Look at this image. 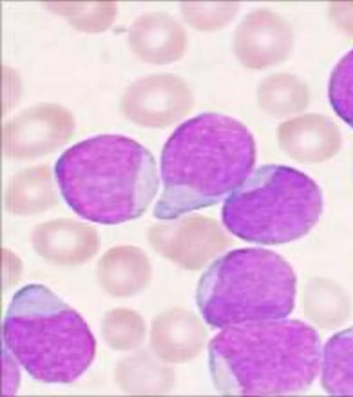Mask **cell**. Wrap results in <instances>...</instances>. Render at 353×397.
Listing matches in <instances>:
<instances>
[{
  "mask_svg": "<svg viewBox=\"0 0 353 397\" xmlns=\"http://www.w3.org/2000/svg\"><path fill=\"white\" fill-rule=\"evenodd\" d=\"M323 210L316 183L282 165L253 170L224 201L222 221L239 238L263 245L285 243L307 234Z\"/></svg>",
  "mask_w": 353,
  "mask_h": 397,
  "instance_id": "cell-6",
  "label": "cell"
},
{
  "mask_svg": "<svg viewBox=\"0 0 353 397\" xmlns=\"http://www.w3.org/2000/svg\"><path fill=\"white\" fill-rule=\"evenodd\" d=\"M102 337L109 347L117 350H130L139 346L145 334L142 317L128 308L108 312L102 323Z\"/></svg>",
  "mask_w": 353,
  "mask_h": 397,
  "instance_id": "cell-13",
  "label": "cell"
},
{
  "mask_svg": "<svg viewBox=\"0 0 353 397\" xmlns=\"http://www.w3.org/2000/svg\"><path fill=\"white\" fill-rule=\"evenodd\" d=\"M131 45L143 61L168 64L180 59L188 45L187 32L174 17L152 12L140 17L130 32Z\"/></svg>",
  "mask_w": 353,
  "mask_h": 397,
  "instance_id": "cell-9",
  "label": "cell"
},
{
  "mask_svg": "<svg viewBox=\"0 0 353 397\" xmlns=\"http://www.w3.org/2000/svg\"><path fill=\"white\" fill-rule=\"evenodd\" d=\"M150 278L147 258L138 249L121 246L109 250L99 262L97 278L101 288L115 297L137 294Z\"/></svg>",
  "mask_w": 353,
  "mask_h": 397,
  "instance_id": "cell-10",
  "label": "cell"
},
{
  "mask_svg": "<svg viewBox=\"0 0 353 397\" xmlns=\"http://www.w3.org/2000/svg\"><path fill=\"white\" fill-rule=\"evenodd\" d=\"M2 334L26 371L47 383H72L96 354V340L84 318L41 284L26 285L13 295Z\"/></svg>",
  "mask_w": 353,
  "mask_h": 397,
  "instance_id": "cell-4",
  "label": "cell"
},
{
  "mask_svg": "<svg viewBox=\"0 0 353 397\" xmlns=\"http://www.w3.org/2000/svg\"><path fill=\"white\" fill-rule=\"evenodd\" d=\"M238 3L183 2L181 10L185 21L201 30H214L228 24L238 12Z\"/></svg>",
  "mask_w": 353,
  "mask_h": 397,
  "instance_id": "cell-15",
  "label": "cell"
},
{
  "mask_svg": "<svg viewBox=\"0 0 353 397\" xmlns=\"http://www.w3.org/2000/svg\"><path fill=\"white\" fill-rule=\"evenodd\" d=\"M194 96L183 79L173 74H153L130 89V112L142 124L163 127L187 115Z\"/></svg>",
  "mask_w": 353,
  "mask_h": 397,
  "instance_id": "cell-7",
  "label": "cell"
},
{
  "mask_svg": "<svg viewBox=\"0 0 353 397\" xmlns=\"http://www.w3.org/2000/svg\"><path fill=\"white\" fill-rule=\"evenodd\" d=\"M61 194L83 219L117 225L141 216L159 190L152 154L134 139L99 134L68 147L54 167Z\"/></svg>",
  "mask_w": 353,
  "mask_h": 397,
  "instance_id": "cell-3",
  "label": "cell"
},
{
  "mask_svg": "<svg viewBox=\"0 0 353 397\" xmlns=\"http://www.w3.org/2000/svg\"><path fill=\"white\" fill-rule=\"evenodd\" d=\"M294 79L283 74H276L263 79L257 91L258 102L265 112L274 116L294 110L295 85Z\"/></svg>",
  "mask_w": 353,
  "mask_h": 397,
  "instance_id": "cell-14",
  "label": "cell"
},
{
  "mask_svg": "<svg viewBox=\"0 0 353 397\" xmlns=\"http://www.w3.org/2000/svg\"><path fill=\"white\" fill-rule=\"evenodd\" d=\"M296 277L276 252L260 247L232 250L202 275L196 301L205 320L215 327L281 319L294 306Z\"/></svg>",
  "mask_w": 353,
  "mask_h": 397,
  "instance_id": "cell-5",
  "label": "cell"
},
{
  "mask_svg": "<svg viewBox=\"0 0 353 397\" xmlns=\"http://www.w3.org/2000/svg\"><path fill=\"white\" fill-rule=\"evenodd\" d=\"M256 157L254 139L239 120L215 112L186 120L163 147L154 216L173 220L219 203L251 174Z\"/></svg>",
  "mask_w": 353,
  "mask_h": 397,
  "instance_id": "cell-1",
  "label": "cell"
},
{
  "mask_svg": "<svg viewBox=\"0 0 353 397\" xmlns=\"http://www.w3.org/2000/svg\"><path fill=\"white\" fill-rule=\"evenodd\" d=\"M321 384L332 395H353V327L330 337L322 350Z\"/></svg>",
  "mask_w": 353,
  "mask_h": 397,
  "instance_id": "cell-11",
  "label": "cell"
},
{
  "mask_svg": "<svg viewBox=\"0 0 353 397\" xmlns=\"http://www.w3.org/2000/svg\"><path fill=\"white\" fill-rule=\"evenodd\" d=\"M291 40L288 26L278 14L257 9L249 12L237 26L234 52L245 68L263 69L285 59Z\"/></svg>",
  "mask_w": 353,
  "mask_h": 397,
  "instance_id": "cell-8",
  "label": "cell"
},
{
  "mask_svg": "<svg viewBox=\"0 0 353 397\" xmlns=\"http://www.w3.org/2000/svg\"><path fill=\"white\" fill-rule=\"evenodd\" d=\"M321 361L318 333L298 320L281 318L227 327L209 345L213 381L227 394L303 391L316 378Z\"/></svg>",
  "mask_w": 353,
  "mask_h": 397,
  "instance_id": "cell-2",
  "label": "cell"
},
{
  "mask_svg": "<svg viewBox=\"0 0 353 397\" xmlns=\"http://www.w3.org/2000/svg\"><path fill=\"white\" fill-rule=\"evenodd\" d=\"M36 251L46 259L60 265H77L86 261L98 250L97 238L74 234H37L33 238Z\"/></svg>",
  "mask_w": 353,
  "mask_h": 397,
  "instance_id": "cell-12",
  "label": "cell"
}]
</instances>
